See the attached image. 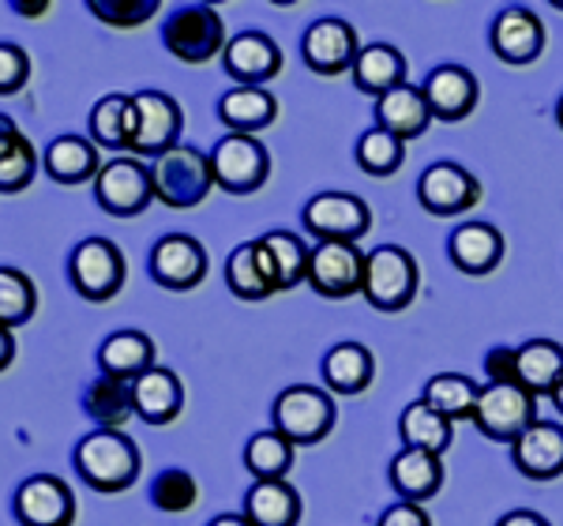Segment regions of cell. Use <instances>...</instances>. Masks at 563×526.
<instances>
[{"label": "cell", "mask_w": 563, "mask_h": 526, "mask_svg": "<svg viewBox=\"0 0 563 526\" xmlns=\"http://www.w3.org/2000/svg\"><path fill=\"white\" fill-rule=\"evenodd\" d=\"M271 414H275V429L286 437L289 443H320L327 432L334 429V398L320 392V387L312 384H294L286 387L275 406H271Z\"/></svg>", "instance_id": "cell-6"}, {"label": "cell", "mask_w": 563, "mask_h": 526, "mask_svg": "<svg viewBox=\"0 0 563 526\" xmlns=\"http://www.w3.org/2000/svg\"><path fill=\"white\" fill-rule=\"evenodd\" d=\"M76 515L79 504L65 478L34 474L15 489V519L23 526H71Z\"/></svg>", "instance_id": "cell-13"}, {"label": "cell", "mask_w": 563, "mask_h": 526, "mask_svg": "<svg viewBox=\"0 0 563 526\" xmlns=\"http://www.w3.org/2000/svg\"><path fill=\"white\" fill-rule=\"evenodd\" d=\"M376 526H432V519H429V512H424L421 504L398 501L395 507H387V512L379 515Z\"/></svg>", "instance_id": "cell-46"}, {"label": "cell", "mask_w": 563, "mask_h": 526, "mask_svg": "<svg viewBox=\"0 0 563 526\" xmlns=\"http://www.w3.org/2000/svg\"><path fill=\"white\" fill-rule=\"evenodd\" d=\"M556 8H563V0H560V4H556Z\"/></svg>", "instance_id": "cell-53"}, {"label": "cell", "mask_w": 563, "mask_h": 526, "mask_svg": "<svg viewBox=\"0 0 563 526\" xmlns=\"http://www.w3.org/2000/svg\"><path fill=\"white\" fill-rule=\"evenodd\" d=\"M376 124L387 129L390 135H398L402 143H410L417 135L429 132L432 110H429V102H424L421 87L402 84V87L387 90L384 98H376Z\"/></svg>", "instance_id": "cell-23"}, {"label": "cell", "mask_w": 563, "mask_h": 526, "mask_svg": "<svg viewBox=\"0 0 563 526\" xmlns=\"http://www.w3.org/2000/svg\"><path fill=\"white\" fill-rule=\"evenodd\" d=\"M225 283H230V289L241 302H263V297L275 294L267 271H263V263H260L256 241H244L230 252V260H225Z\"/></svg>", "instance_id": "cell-39"}, {"label": "cell", "mask_w": 563, "mask_h": 526, "mask_svg": "<svg viewBox=\"0 0 563 526\" xmlns=\"http://www.w3.org/2000/svg\"><path fill=\"white\" fill-rule=\"evenodd\" d=\"M98 365L109 376H121V380H140L143 373L154 369V342L151 335L143 331H113L98 350Z\"/></svg>", "instance_id": "cell-32"}, {"label": "cell", "mask_w": 563, "mask_h": 526, "mask_svg": "<svg viewBox=\"0 0 563 526\" xmlns=\"http://www.w3.org/2000/svg\"><path fill=\"white\" fill-rule=\"evenodd\" d=\"M214 185L230 196H252L267 185L271 177V154L256 135L225 132L211 151Z\"/></svg>", "instance_id": "cell-5"}, {"label": "cell", "mask_w": 563, "mask_h": 526, "mask_svg": "<svg viewBox=\"0 0 563 526\" xmlns=\"http://www.w3.org/2000/svg\"><path fill=\"white\" fill-rule=\"evenodd\" d=\"M406 158V143L398 135H390L387 129H372L357 140V166L365 169L368 177H390L402 169Z\"/></svg>", "instance_id": "cell-41"}, {"label": "cell", "mask_w": 563, "mask_h": 526, "mask_svg": "<svg viewBox=\"0 0 563 526\" xmlns=\"http://www.w3.org/2000/svg\"><path fill=\"white\" fill-rule=\"evenodd\" d=\"M135 98V140L132 151L140 158H162L166 151L180 147V129H185V117H180L177 98L162 95V90H140Z\"/></svg>", "instance_id": "cell-11"}, {"label": "cell", "mask_w": 563, "mask_h": 526, "mask_svg": "<svg viewBox=\"0 0 563 526\" xmlns=\"http://www.w3.org/2000/svg\"><path fill=\"white\" fill-rule=\"evenodd\" d=\"M26 79H31V57H26V50L15 42H0V98L20 95Z\"/></svg>", "instance_id": "cell-44"}, {"label": "cell", "mask_w": 563, "mask_h": 526, "mask_svg": "<svg viewBox=\"0 0 563 526\" xmlns=\"http://www.w3.org/2000/svg\"><path fill=\"white\" fill-rule=\"evenodd\" d=\"M162 42L185 65H207L225 53V23L211 4H180L162 26Z\"/></svg>", "instance_id": "cell-3"}, {"label": "cell", "mask_w": 563, "mask_h": 526, "mask_svg": "<svg viewBox=\"0 0 563 526\" xmlns=\"http://www.w3.org/2000/svg\"><path fill=\"white\" fill-rule=\"evenodd\" d=\"M90 12L95 20H102L109 26H140L158 12V0H90Z\"/></svg>", "instance_id": "cell-43"}, {"label": "cell", "mask_w": 563, "mask_h": 526, "mask_svg": "<svg viewBox=\"0 0 563 526\" xmlns=\"http://www.w3.org/2000/svg\"><path fill=\"white\" fill-rule=\"evenodd\" d=\"M38 313V289L20 267H0V328L15 331Z\"/></svg>", "instance_id": "cell-40"}, {"label": "cell", "mask_w": 563, "mask_h": 526, "mask_svg": "<svg viewBox=\"0 0 563 526\" xmlns=\"http://www.w3.org/2000/svg\"><path fill=\"white\" fill-rule=\"evenodd\" d=\"M357 53H361L357 31H353L346 20H339V15L316 20L305 31L301 57L316 76H342V72H353V65H357Z\"/></svg>", "instance_id": "cell-15"}, {"label": "cell", "mask_w": 563, "mask_h": 526, "mask_svg": "<svg viewBox=\"0 0 563 526\" xmlns=\"http://www.w3.org/2000/svg\"><path fill=\"white\" fill-rule=\"evenodd\" d=\"M15 361V335L8 328H0V373H8Z\"/></svg>", "instance_id": "cell-48"}, {"label": "cell", "mask_w": 563, "mask_h": 526, "mask_svg": "<svg viewBox=\"0 0 563 526\" xmlns=\"http://www.w3.org/2000/svg\"><path fill=\"white\" fill-rule=\"evenodd\" d=\"M244 515L252 526H297L301 523V493L286 478L256 482L244 496Z\"/></svg>", "instance_id": "cell-29"}, {"label": "cell", "mask_w": 563, "mask_h": 526, "mask_svg": "<svg viewBox=\"0 0 563 526\" xmlns=\"http://www.w3.org/2000/svg\"><path fill=\"white\" fill-rule=\"evenodd\" d=\"M218 117H222L233 132L252 135V132L267 129V124H275L278 102H275V95H267L263 87H233L230 95L218 98Z\"/></svg>", "instance_id": "cell-33"}, {"label": "cell", "mask_w": 563, "mask_h": 526, "mask_svg": "<svg viewBox=\"0 0 563 526\" xmlns=\"http://www.w3.org/2000/svg\"><path fill=\"white\" fill-rule=\"evenodd\" d=\"M417 199L435 219H455V215H466L470 207H477L481 185L474 174H466L455 162H435L417 180Z\"/></svg>", "instance_id": "cell-14"}, {"label": "cell", "mask_w": 563, "mask_h": 526, "mask_svg": "<svg viewBox=\"0 0 563 526\" xmlns=\"http://www.w3.org/2000/svg\"><path fill=\"white\" fill-rule=\"evenodd\" d=\"M95 199L98 207L117 219H132L143 215L154 199V180L151 166H143L135 154H121V158H109L102 174L95 177Z\"/></svg>", "instance_id": "cell-9"}, {"label": "cell", "mask_w": 563, "mask_h": 526, "mask_svg": "<svg viewBox=\"0 0 563 526\" xmlns=\"http://www.w3.org/2000/svg\"><path fill=\"white\" fill-rule=\"evenodd\" d=\"M151 275L162 289H196L207 278V249L188 233H166L151 249Z\"/></svg>", "instance_id": "cell-16"}, {"label": "cell", "mask_w": 563, "mask_h": 526, "mask_svg": "<svg viewBox=\"0 0 563 526\" xmlns=\"http://www.w3.org/2000/svg\"><path fill=\"white\" fill-rule=\"evenodd\" d=\"M76 470L95 493H124L140 478L143 456L129 432L98 429L76 443Z\"/></svg>", "instance_id": "cell-1"}, {"label": "cell", "mask_w": 563, "mask_h": 526, "mask_svg": "<svg viewBox=\"0 0 563 526\" xmlns=\"http://www.w3.org/2000/svg\"><path fill=\"white\" fill-rule=\"evenodd\" d=\"M20 15H42V12H49V4H12Z\"/></svg>", "instance_id": "cell-50"}, {"label": "cell", "mask_w": 563, "mask_h": 526, "mask_svg": "<svg viewBox=\"0 0 563 526\" xmlns=\"http://www.w3.org/2000/svg\"><path fill=\"white\" fill-rule=\"evenodd\" d=\"M222 65H225V76H233L241 87H263L282 72V50L271 34L241 31L238 39L225 42Z\"/></svg>", "instance_id": "cell-17"}, {"label": "cell", "mask_w": 563, "mask_h": 526, "mask_svg": "<svg viewBox=\"0 0 563 526\" xmlns=\"http://www.w3.org/2000/svg\"><path fill=\"white\" fill-rule=\"evenodd\" d=\"M488 384H519V347H493L485 353Z\"/></svg>", "instance_id": "cell-45"}, {"label": "cell", "mask_w": 563, "mask_h": 526, "mask_svg": "<svg viewBox=\"0 0 563 526\" xmlns=\"http://www.w3.org/2000/svg\"><path fill=\"white\" fill-rule=\"evenodd\" d=\"M552 403H556V410L563 414V384L556 387V392H552Z\"/></svg>", "instance_id": "cell-51"}, {"label": "cell", "mask_w": 563, "mask_h": 526, "mask_svg": "<svg viewBox=\"0 0 563 526\" xmlns=\"http://www.w3.org/2000/svg\"><path fill=\"white\" fill-rule=\"evenodd\" d=\"M68 275H71V286H76L79 297L102 305L121 294L124 275H129V263H124V252L117 249L113 241L87 238L76 244V252H71Z\"/></svg>", "instance_id": "cell-7"}, {"label": "cell", "mask_w": 563, "mask_h": 526, "mask_svg": "<svg viewBox=\"0 0 563 526\" xmlns=\"http://www.w3.org/2000/svg\"><path fill=\"white\" fill-rule=\"evenodd\" d=\"M106 162L98 158V147L84 135H57V140L45 147V174L57 185H84L102 174Z\"/></svg>", "instance_id": "cell-26"}, {"label": "cell", "mask_w": 563, "mask_h": 526, "mask_svg": "<svg viewBox=\"0 0 563 526\" xmlns=\"http://www.w3.org/2000/svg\"><path fill=\"white\" fill-rule=\"evenodd\" d=\"M406 57L387 42H372L357 53V65H353V84L372 98H384L387 90L406 84Z\"/></svg>", "instance_id": "cell-30"}, {"label": "cell", "mask_w": 563, "mask_h": 526, "mask_svg": "<svg viewBox=\"0 0 563 526\" xmlns=\"http://www.w3.org/2000/svg\"><path fill=\"white\" fill-rule=\"evenodd\" d=\"M421 398L440 417H448V421H474L481 387L470 376L440 373V376H432L429 384H424V395Z\"/></svg>", "instance_id": "cell-37"}, {"label": "cell", "mask_w": 563, "mask_h": 526, "mask_svg": "<svg viewBox=\"0 0 563 526\" xmlns=\"http://www.w3.org/2000/svg\"><path fill=\"white\" fill-rule=\"evenodd\" d=\"M556 121H560V129H563V95H560V102H556Z\"/></svg>", "instance_id": "cell-52"}, {"label": "cell", "mask_w": 563, "mask_h": 526, "mask_svg": "<svg viewBox=\"0 0 563 526\" xmlns=\"http://www.w3.org/2000/svg\"><path fill=\"white\" fill-rule=\"evenodd\" d=\"M398 437H402L406 448H417V451H429V456H443V451L451 448V421L448 417H440L432 410L424 398H417L402 410L398 417Z\"/></svg>", "instance_id": "cell-36"}, {"label": "cell", "mask_w": 563, "mask_h": 526, "mask_svg": "<svg viewBox=\"0 0 563 526\" xmlns=\"http://www.w3.org/2000/svg\"><path fill=\"white\" fill-rule=\"evenodd\" d=\"M496 526H552V523L538 512H507Z\"/></svg>", "instance_id": "cell-47"}, {"label": "cell", "mask_w": 563, "mask_h": 526, "mask_svg": "<svg viewBox=\"0 0 563 526\" xmlns=\"http://www.w3.org/2000/svg\"><path fill=\"white\" fill-rule=\"evenodd\" d=\"M308 286L320 297H353L365 289V256L353 241H316L308 256Z\"/></svg>", "instance_id": "cell-10"}, {"label": "cell", "mask_w": 563, "mask_h": 526, "mask_svg": "<svg viewBox=\"0 0 563 526\" xmlns=\"http://www.w3.org/2000/svg\"><path fill=\"white\" fill-rule=\"evenodd\" d=\"M544 50V23L530 8H504L493 23V53L504 65H533Z\"/></svg>", "instance_id": "cell-18"}, {"label": "cell", "mask_w": 563, "mask_h": 526, "mask_svg": "<svg viewBox=\"0 0 563 526\" xmlns=\"http://www.w3.org/2000/svg\"><path fill=\"white\" fill-rule=\"evenodd\" d=\"M390 485L406 504H424L443 489V462L429 451L402 448L390 459Z\"/></svg>", "instance_id": "cell-24"}, {"label": "cell", "mask_w": 563, "mask_h": 526, "mask_svg": "<svg viewBox=\"0 0 563 526\" xmlns=\"http://www.w3.org/2000/svg\"><path fill=\"white\" fill-rule=\"evenodd\" d=\"M448 256L462 275H488L504 260V238L488 222H462L448 241Z\"/></svg>", "instance_id": "cell-22"}, {"label": "cell", "mask_w": 563, "mask_h": 526, "mask_svg": "<svg viewBox=\"0 0 563 526\" xmlns=\"http://www.w3.org/2000/svg\"><path fill=\"white\" fill-rule=\"evenodd\" d=\"M305 230L320 241H357L368 233L372 211L365 199L350 193H320L305 204Z\"/></svg>", "instance_id": "cell-12"}, {"label": "cell", "mask_w": 563, "mask_h": 526, "mask_svg": "<svg viewBox=\"0 0 563 526\" xmlns=\"http://www.w3.org/2000/svg\"><path fill=\"white\" fill-rule=\"evenodd\" d=\"M256 249H260V263H263V271H267L275 294L308 283V256H312V249H305V241L297 238V233L271 230L256 241Z\"/></svg>", "instance_id": "cell-21"}, {"label": "cell", "mask_w": 563, "mask_h": 526, "mask_svg": "<svg viewBox=\"0 0 563 526\" xmlns=\"http://www.w3.org/2000/svg\"><path fill=\"white\" fill-rule=\"evenodd\" d=\"M34 174H38V151L12 117L0 113V193H23L31 188Z\"/></svg>", "instance_id": "cell-28"}, {"label": "cell", "mask_w": 563, "mask_h": 526, "mask_svg": "<svg viewBox=\"0 0 563 526\" xmlns=\"http://www.w3.org/2000/svg\"><path fill=\"white\" fill-rule=\"evenodd\" d=\"M84 410L90 421H98L102 429H121L124 421L135 414V384L121 376H95L84 392Z\"/></svg>", "instance_id": "cell-31"}, {"label": "cell", "mask_w": 563, "mask_h": 526, "mask_svg": "<svg viewBox=\"0 0 563 526\" xmlns=\"http://www.w3.org/2000/svg\"><path fill=\"white\" fill-rule=\"evenodd\" d=\"M185 410V387L174 369H151L135 380V414L147 425H169Z\"/></svg>", "instance_id": "cell-25"}, {"label": "cell", "mask_w": 563, "mask_h": 526, "mask_svg": "<svg viewBox=\"0 0 563 526\" xmlns=\"http://www.w3.org/2000/svg\"><path fill=\"white\" fill-rule=\"evenodd\" d=\"M151 180H154V199H162L166 207H177V211H188V207H199L211 196L214 169L207 154L180 143V147L166 151L162 158L151 162Z\"/></svg>", "instance_id": "cell-2"}, {"label": "cell", "mask_w": 563, "mask_h": 526, "mask_svg": "<svg viewBox=\"0 0 563 526\" xmlns=\"http://www.w3.org/2000/svg\"><path fill=\"white\" fill-rule=\"evenodd\" d=\"M90 135L98 147L124 151L135 140V98L132 95H106L90 110Z\"/></svg>", "instance_id": "cell-35"}, {"label": "cell", "mask_w": 563, "mask_h": 526, "mask_svg": "<svg viewBox=\"0 0 563 526\" xmlns=\"http://www.w3.org/2000/svg\"><path fill=\"white\" fill-rule=\"evenodd\" d=\"M424 102H429L432 110V121H466L470 113L477 110V79L470 76L466 68L459 65H440L435 72H429V79H424L421 87Z\"/></svg>", "instance_id": "cell-19"}, {"label": "cell", "mask_w": 563, "mask_h": 526, "mask_svg": "<svg viewBox=\"0 0 563 526\" xmlns=\"http://www.w3.org/2000/svg\"><path fill=\"white\" fill-rule=\"evenodd\" d=\"M515 470L533 482H552L563 474V425L533 421L519 440L511 443Z\"/></svg>", "instance_id": "cell-20"}, {"label": "cell", "mask_w": 563, "mask_h": 526, "mask_svg": "<svg viewBox=\"0 0 563 526\" xmlns=\"http://www.w3.org/2000/svg\"><path fill=\"white\" fill-rule=\"evenodd\" d=\"M417 260L398 244H379L376 252L365 256V302L376 313H402L417 297Z\"/></svg>", "instance_id": "cell-4"}, {"label": "cell", "mask_w": 563, "mask_h": 526, "mask_svg": "<svg viewBox=\"0 0 563 526\" xmlns=\"http://www.w3.org/2000/svg\"><path fill=\"white\" fill-rule=\"evenodd\" d=\"M151 501H154L158 512H166V515H185V512H192V507L199 504V482L188 474V470L169 467V470H162V474L154 478Z\"/></svg>", "instance_id": "cell-42"}, {"label": "cell", "mask_w": 563, "mask_h": 526, "mask_svg": "<svg viewBox=\"0 0 563 526\" xmlns=\"http://www.w3.org/2000/svg\"><path fill=\"white\" fill-rule=\"evenodd\" d=\"M538 421V395L522 384H488L481 387L474 425L496 443H515Z\"/></svg>", "instance_id": "cell-8"}, {"label": "cell", "mask_w": 563, "mask_h": 526, "mask_svg": "<svg viewBox=\"0 0 563 526\" xmlns=\"http://www.w3.org/2000/svg\"><path fill=\"white\" fill-rule=\"evenodd\" d=\"M376 380V358L361 342H339L323 358V384L334 395H361Z\"/></svg>", "instance_id": "cell-27"}, {"label": "cell", "mask_w": 563, "mask_h": 526, "mask_svg": "<svg viewBox=\"0 0 563 526\" xmlns=\"http://www.w3.org/2000/svg\"><path fill=\"white\" fill-rule=\"evenodd\" d=\"M244 467L256 474V482H278L294 467V443L278 429H263L244 443Z\"/></svg>", "instance_id": "cell-38"}, {"label": "cell", "mask_w": 563, "mask_h": 526, "mask_svg": "<svg viewBox=\"0 0 563 526\" xmlns=\"http://www.w3.org/2000/svg\"><path fill=\"white\" fill-rule=\"evenodd\" d=\"M207 526H252L249 515H218V519H211Z\"/></svg>", "instance_id": "cell-49"}, {"label": "cell", "mask_w": 563, "mask_h": 526, "mask_svg": "<svg viewBox=\"0 0 563 526\" xmlns=\"http://www.w3.org/2000/svg\"><path fill=\"white\" fill-rule=\"evenodd\" d=\"M519 384L530 395H549L563 384V347L552 339H530L519 347Z\"/></svg>", "instance_id": "cell-34"}]
</instances>
